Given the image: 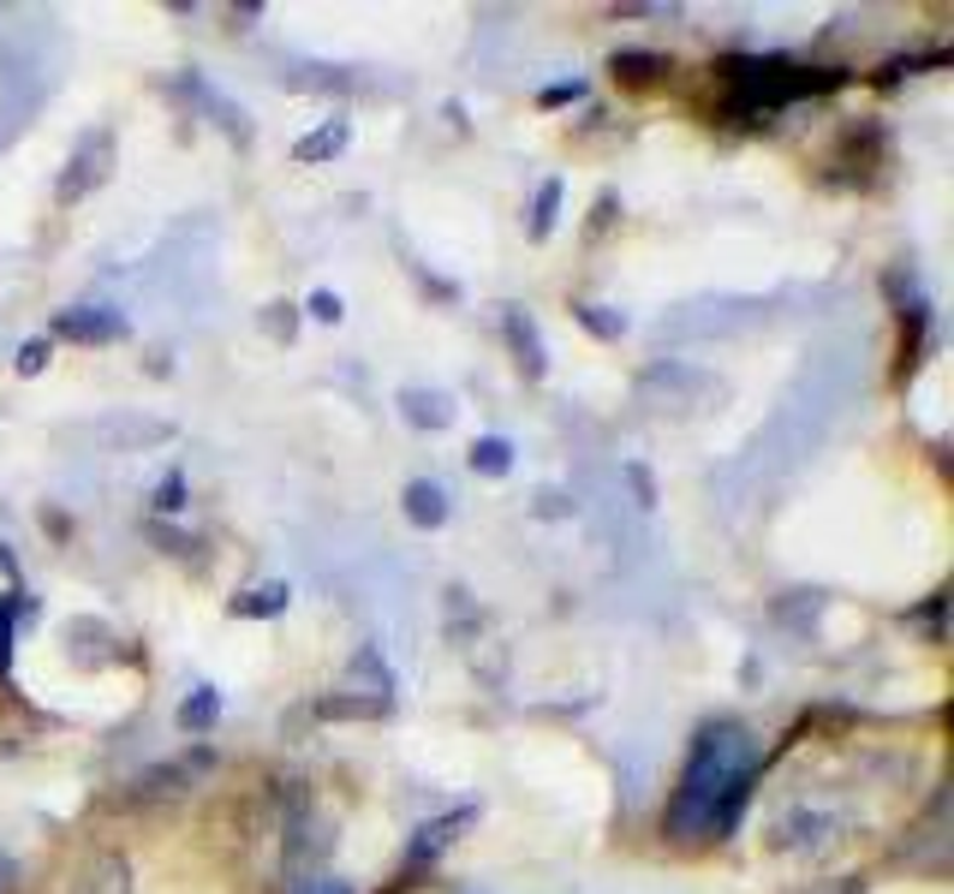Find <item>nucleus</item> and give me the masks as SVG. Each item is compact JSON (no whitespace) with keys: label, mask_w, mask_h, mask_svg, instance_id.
Returning a JSON list of instances; mask_svg holds the SVG:
<instances>
[{"label":"nucleus","mask_w":954,"mask_h":894,"mask_svg":"<svg viewBox=\"0 0 954 894\" xmlns=\"http://www.w3.org/2000/svg\"><path fill=\"white\" fill-rule=\"evenodd\" d=\"M746 787H752V739L734 722H716L698 734L692 758L680 770V787L668 799V829L674 835H704V829H728L740 811Z\"/></svg>","instance_id":"nucleus-1"},{"label":"nucleus","mask_w":954,"mask_h":894,"mask_svg":"<svg viewBox=\"0 0 954 894\" xmlns=\"http://www.w3.org/2000/svg\"><path fill=\"white\" fill-rule=\"evenodd\" d=\"M108 156H113V137H108V132H101V137H84V149L72 156V168H79V173L60 179V203H79L90 179L101 185V179H108Z\"/></svg>","instance_id":"nucleus-2"},{"label":"nucleus","mask_w":954,"mask_h":894,"mask_svg":"<svg viewBox=\"0 0 954 894\" xmlns=\"http://www.w3.org/2000/svg\"><path fill=\"white\" fill-rule=\"evenodd\" d=\"M406 519L412 525H442L448 519V490L442 483H406Z\"/></svg>","instance_id":"nucleus-3"},{"label":"nucleus","mask_w":954,"mask_h":894,"mask_svg":"<svg viewBox=\"0 0 954 894\" xmlns=\"http://www.w3.org/2000/svg\"><path fill=\"white\" fill-rule=\"evenodd\" d=\"M400 400H406V418H412V424H430V430H448V424H454V406H448V394H424V388H406Z\"/></svg>","instance_id":"nucleus-4"},{"label":"nucleus","mask_w":954,"mask_h":894,"mask_svg":"<svg viewBox=\"0 0 954 894\" xmlns=\"http://www.w3.org/2000/svg\"><path fill=\"white\" fill-rule=\"evenodd\" d=\"M507 340H514V352H519V364H526V376H543V340H538V328L526 323V316H507Z\"/></svg>","instance_id":"nucleus-5"},{"label":"nucleus","mask_w":954,"mask_h":894,"mask_svg":"<svg viewBox=\"0 0 954 894\" xmlns=\"http://www.w3.org/2000/svg\"><path fill=\"white\" fill-rule=\"evenodd\" d=\"M60 335H72V340H84V347H90V340H113V335H120V323H113V316H79V311H67V316H60Z\"/></svg>","instance_id":"nucleus-6"},{"label":"nucleus","mask_w":954,"mask_h":894,"mask_svg":"<svg viewBox=\"0 0 954 894\" xmlns=\"http://www.w3.org/2000/svg\"><path fill=\"white\" fill-rule=\"evenodd\" d=\"M215 710H221V704H215V692H209V686H197V698H185V704H180V727H185V734H209Z\"/></svg>","instance_id":"nucleus-7"},{"label":"nucleus","mask_w":954,"mask_h":894,"mask_svg":"<svg viewBox=\"0 0 954 894\" xmlns=\"http://www.w3.org/2000/svg\"><path fill=\"white\" fill-rule=\"evenodd\" d=\"M507 466H514V447H507L502 436H483L472 447V471H483V478H502Z\"/></svg>","instance_id":"nucleus-8"},{"label":"nucleus","mask_w":954,"mask_h":894,"mask_svg":"<svg viewBox=\"0 0 954 894\" xmlns=\"http://www.w3.org/2000/svg\"><path fill=\"white\" fill-rule=\"evenodd\" d=\"M287 608V584H263V591H251V596H233V615H281Z\"/></svg>","instance_id":"nucleus-9"},{"label":"nucleus","mask_w":954,"mask_h":894,"mask_svg":"<svg viewBox=\"0 0 954 894\" xmlns=\"http://www.w3.org/2000/svg\"><path fill=\"white\" fill-rule=\"evenodd\" d=\"M340 144H347V125H340V120H328L323 125V132H316V137H304V144H299V161H316V156H335V149Z\"/></svg>","instance_id":"nucleus-10"},{"label":"nucleus","mask_w":954,"mask_h":894,"mask_svg":"<svg viewBox=\"0 0 954 894\" xmlns=\"http://www.w3.org/2000/svg\"><path fill=\"white\" fill-rule=\"evenodd\" d=\"M555 203H561V185H555V179H550V185H543L538 191V215H531V233H550V227H555Z\"/></svg>","instance_id":"nucleus-11"},{"label":"nucleus","mask_w":954,"mask_h":894,"mask_svg":"<svg viewBox=\"0 0 954 894\" xmlns=\"http://www.w3.org/2000/svg\"><path fill=\"white\" fill-rule=\"evenodd\" d=\"M48 364V340H24V352H19V370L24 376H36V370Z\"/></svg>","instance_id":"nucleus-12"},{"label":"nucleus","mask_w":954,"mask_h":894,"mask_svg":"<svg viewBox=\"0 0 954 894\" xmlns=\"http://www.w3.org/2000/svg\"><path fill=\"white\" fill-rule=\"evenodd\" d=\"M311 316H316V323H340V299H335V292H316Z\"/></svg>","instance_id":"nucleus-13"},{"label":"nucleus","mask_w":954,"mask_h":894,"mask_svg":"<svg viewBox=\"0 0 954 894\" xmlns=\"http://www.w3.org/2000/svg\"><path fill=\"white\" fill-rule=\"evenodd\" d=\"M572 96H584V84H579V78H572V84H555V89H543V101H550V108H555V101H572Z\"/></svg>","instance_id":"nucleus-14"},{"label":"nucleus","mask_w":954,"mask_h":894,"mask_svg":"<svg viewBox=\"0 0 954 894\" xmlns=\"http://www.w3.org/2000/svg\"><path fill=\"white\" fill-rule=\"evenodd\" d=\"M7 656H12V620H7V608H0V668H7Z\"/></svg>","instance_id":"nucleus-15"}]
</instances>
